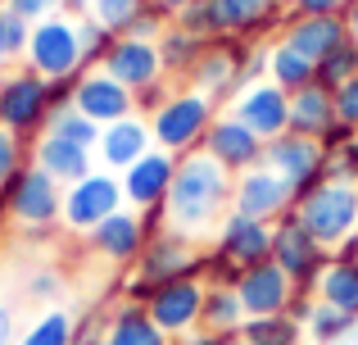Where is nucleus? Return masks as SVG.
Wrapping results in <instances>:
<instances>
[{
  "label": "nucleus",
  "instance_id": "2f4dec72",
  "mask_svg": "<svg viewBox=\"0 0 358 345\" xmlns=\"http://www.w3.org/2000/svg\"><path fill=\"white\" fill-rule=\"evenodd\" d=\"M241 323H245V304H241L236 286H209V291H204V323L200 328L231 332V337H236Z\"/></svg>",
  "mask_w": 358,
  "mask_h": 345
},
{
  "label": "nucleus",
  "instance_id": "4be33fe9",
  "mask_svg": "<svg viewBox=\"0 0 358 345\" xmlns=\"http://www.w3.org/2000/svg\"><path fill=\"white\" fill-rule=\"evenodd\" d=\"M236 295H241V304H245V318H263V314H286L290 295H295V282H290V277L268 259V264L245 268L241 282H236Z\"/></svg>",
  "mask_w": 358,
  "mask_h": 345
},
{
  "label": "nucleus",
  "instance_id": "c756f323",
  "mask_svg": "<svg viewBox=\"0 0 358 345\" xmlns=\"http://www.w3.org/2000/svg\"><path fill=\"white\" fill-rule=\"evenodd\" d=\"M236 337L245 345H308L304 328L290 314H263V318H245Z\"/></svg>",
  "mask_w": 358,
  "mask_h": 345
},
{
  "label": "nucleus",
  "instance_id": "a211bd4d",
  "mask_svg": "<svg viewBox=\"0 0 358 345\" xmlns=\"http://www.w3.org/2000/svg\"><path fill=\"white\" fill-rule=\"evenodd\" d=\"M100 69H105L114 82H122L131 96L168 78L164 59H159V41H141V36H118V41L109 45V55H105Z\"/></svg>",
  "mask_w": 358,
  "mask_h": 345
},
{
  "label": "nucleus",
  "instance_id": "20e7f679",
  "mask_svg": "<svg viewBox=\"0 0 358 345\" xmlns=\"http://www.w3.org/2000/svg\"><path fill=\"white\" fill-rule=\"evenodd\" d=\"M5 209H9V223L27 241H45L55 227H64V186L50 173H41L36 164H27L5 186Z\"/></svg>",
  "mask_w": 358,
  "mask_h": 345
},
{
  "label": "nucleus",
  "instance_id": "aec40b11",
  "mask_svg": "<svg viewBox=\"0 0 358 345\" xmlns=\"http://www.w3.org/2000/svg\"><path fill=\"white\" fill-rule=\"evenodd\" d=\"M73 105H78L91 123H100V127H109V123H118V118H131V114H136V96H131L122 82L109 78L105 69H87V73H82Z\"/></svg>",
  "mask_w": 358,
  "mask_h": 345
},
{
  "label": "nucleus",
  "instance_id": "7ed1b4c3",
  "mask_svg": "<svg viewBox=\"0 0 358 345\" xmlns=\"http://www.w3.org/2000/svg\"><path fill=\"white\" fill-rule=\"evenodd\" d=\"M218 114H222L218 100H209L195 87H177L173 96H168V105L150 118V136H155L159 150H168V155L182 160V155L204 150V136H209V127L218 123Z\"/></svg>",
  "mask_w": 358,
  "mask_h": 345
},
{
  "label": "nucleus",
  "instance_id": "c03bdc74",
  "mask_svg": "<svg viewBox=\"0 0 358 345\" xmlns=\"http://www.w3.org/2000/svg\"><path fill=\"white\" fill-rule=\"evenodd\" d=\"M105 318L109 314H82L78 323H73V345H105Z\"/></svg>",
  "mask_w": 358,
  "mask_h": 345
},
{
  "label": "nucleus",
  "instance_id": "3c124183",
  "mask_svg": "<svg viewBox=\"0 0 358 345\" xmlns=\"http://www.w3.org/2000/svg\"><path fill=\"white\" fill-rule=\"evenodd\" d=\"M313 309H317V295H313V291H295V295H290V304H286V314L299 323V328L313 318Z\"/></svg>",
  "mask_w": 358,
  "mask_h": 345
},
{
  "label": "nucleus",
  "instance_id": "864d4df0",
  "mask_svg": "<svg viewBox=\"0 0 358 345\" xmlns=\"http://www.w3.org/2000/svg\"><path fill=\"white\" fill-rule=\"evenodd\" d=\"M18 309L14 304H0V345H18Z\"/></svg>",
  "mask_w": 358,
  "mask_h": 345
},
{
  "label": "nucleus",
  "instance_id": "f257e3e1",
  "mask_svg": "<svg viewBox=\"0 0 358 345\" xmlns=\"http://www.w3.org/2000/svg\"><path fill=\"white\" fill-rule=\"evenodd\" d=\"M231 177L222 164H213L204 150L182 155L177 160V177L168 191V227L186 232L195 241H213V232L222 227V218L231 213Z\"/></svg>",
  "mask_w": 358,
  "mask_h": 345
},
{
  "label": "nucleus",
  "instance_id": "bf43d9fd",
  "mask_svg": "<svg viewBox=\"0 0 358 345\" xmlns=\"http://www.w3.org/2000/svg\"><path fill=\"white\" fill-rule=\"evenodd\" d=\"M9 64H14V59H9V55L0 50V78H5V73H9Z\"/></svg>",
  "mask_w": 358,
  "mask_h": 345
},
{
  "label": "nucleus",
  "instance_id": "052dcab7",
  "mask_svg": "<svg viewBox=\"0 0 358 345\" xmlns=\"http://www.w3.org/2000/svg\"><path fill=\"white\" fill-rule=\"evenodd\" d=\"M336 345H358V328L350 332V337H341V341H336Z\"/></svg>",
  "mask_w": 358,
  "mask_h": 345
},
{
  "label": "nucleus",
  "instance_id": "4d7b16f0",
  "mask_svg": "<svg viewBox=\"0 0 358 345\" xmlns=\"http://www.w3.org/2000/svg\"><path fill=\"white\" fill-rule=\"evenodd\" d=\"M331 259H341V264H358V232L350 241H341V246L331 250Z\"/></svg>",
  "mask_w": 358,
  "mask_h": 345
},
{
  "label": "nucleus",
  "instance_id": "6e6552de",
  "mask_svg": "<svg viewBox=\"0 0 358 345\" xmlns=\"http://www.w3.org/2000/svg\"><path fill=\"white\" fill-rule=\"evenodd\" d=\"M272 264L295 282V291H313L317 295V277L331 264V250L322 241H313V232L295 218V209L286 218L272 223Z\"/></svg>",
  "mask_w": 358,
  "mask_h": 345
},
{
  "label": "nucleus",
  "instance_id": "cd10ccee",
  "mask_svg": "<svg viewBox=\"0 0 358 345\" xmlns=\"http://www.w3.org/2000/svg\"><path fill=\"white\" fill-rule=\"evenodd\" d=\"M105 345H173V341L155 328V318L145 314V304L118 300L114 314L105 318Z\"/></svg>",
  "mask_w": 358,
  "mask_h": 345
},
{
  "label": "nucleus",
  "instance_id": "7c9ffc66",
  "mask_svg": "<svg viewBox=\"0 0 358 345\" xmlns=\"http://www.w3.org/2000/svg\"><path fill=\"white\" fill-rule=\"evenodd\" d=\"M268 78L277 82L281 91H290V96H295L299 87H308V82H313V64H308L304 55H295V50H290V45L277 36V41L268 45Z\"/></svg>",
  "mask_w": 358,
  "mask_h": 345
},
{
  "label": "nucleus",
  "instance_id": "c9c22d12",
  "mask_svg": "<svg viewBox=\"0 0 358 345\" xmlns=\"http://www.w3.org/2000/svg\"><path fill=\"white\" fill-rule=\"evenodd\" d=\"M354 328H358V318H350V314H341V309H331V304L317 300L313 318L304 323V337H308V345H336L341 337H350Z\"/></svg>",
  "mask_w": 358,
  "mask_h": 345
},
{
  "label": "nucleus",
  "instance_id": "13d9d810",
  "mask_svg": "<svg viewBox=\"0 0 358 345\" xmlns=\"http://www.w3.org/2000/svg\"><path fill=\"white\" fill-rule=\"evenodd\" d=\"M341 18H345V32H350V41H358V0H345Z\"/></svg>",
  "mask_w": 358,
  "mask_h": 345
},
{
  "label": "nucleus",
  "instance_id": "f03ea898",
  "mask_svg": "<svg viewBox=\"0 0 358 345\" xmlns=\"http://www.w3.org/2000/svg\"><path fill=\"white\" fill-rule=\"evenodd\" d=\"M173 23H182L186 32L204 36V41L236 36L245 45H263L286 32L290 14H286V0H200Z\"/></svg>",
  "mask_w": 358,
  "mask_h": 345
},
{
  "label": "nucleus",
  "instance_id": "5701e85b",
  "mask_svg": "<svg viewBox=\"0 0 358 345\" xmlns=\"http://www.w3.org/2000/svg\"><path fill=\"white\" fill-rule=\"evenodd\" d=\"M213 246H218L222 255H231L241 268L268 264V259H272V223L227 213V218H222V227L213 232Z\"/></svg>",
  "mask_w": 358,
  "mask_h": 345
},
{
  "label": "nucleus",
  "instance_id": "423d86ee",
  "mask_svg": "<svg viewBox=\"0 0 358 345\" xmlns=\"http://www.w3.org/2000/svg\"><path fill=\"white\" fill-rule=\"evenodd\" d=\"M295 218L313 232V241L336 250L358 232V186L345 177H327L322 186H313L308 195L295 200Z\"/></svg>",
  "mask_w": 358,
  "mask_h": 345
},
{
  "label": "nucleus",
  "instance_id": "1a4fd4ad",
  "mask_svg": "<svg viewBox=\"0 0 358 345\" xmlns=\"http://www.w3.org/2000/svg\"><path fill=\"white\" fill-rule=\"evenodd\" d=\"M263 164H268L272 173H281L290 182V191L308 195L313 186H322L327 177H336V160L322 150L317 141H308V136H295V132H281L272 136L268 146H263Z\"/></svg>",
  "mask_w": 358,
  "mask_h": 345
},
{
  "label": "nucleus",
  "instance_id": "f3484780",
  "mask_svg": "<svg viewBox=\"0 0 358 345\" xmlns=\"http://www.w3.org/2000/svg\"><path fill=\"white\" fill-rule=\"evenodd\" d=\"M263 146H268V141H263L259 132H250L231 109H222L218 123H213L209 136H204V155H209L213 164H222L231 177L259 169V164H263Z\"/></svg>",
  "mask_w": 358,
  "mask_h": 345
},
{
  "label": "nucleus",
  "instance_id": "72a5a7b5",
  "mask_svg": "<svg viewBox=\"0 0 358 345\" xmlns=\"http://www.w3.org/2000/svg\"><path fill=\"white\" fill-rule=\"evenodd\" d=\"M350 78H358V41H341L327 59L313 64V82H317V87H327V91L345 87Z\"/></svg>",
  "mask_w": 358,
  "mask_h": 345
},
{
  "label": "nucleus",
  "instance_id": "ddd939ff",
  "mask_svg": "<svg viewBox=\"0 0 358 345\" xmlns=\"http://www.w3.org/2000/svg\"><path fill=\"white\" fill-rule=\"evenodd\" d=\"M200 250H204V241L186 237V232H177V227H164V232H155V237L145 241L141 259L131 264V277H141V282H150V286L177 282V277H195Z\"/></svg>",
  "mask_w": 358,
  "mask_h": 345
},
{
  "label": "nucleus",
  "instance_id": "680f3d73",
  "mask_svg": "<svg viewBox=\"0 0 358 345\" xmlns=\"http://www.w3.org/2000/svg\"><path fill=\"white\" fill-rule=\"evenodd\" d=\"M236 345H245V341H241V337H236Z\"/></svg>",
  "mask_w": 358,
  "mask_h": 345
},
{
  "label": "nucleus",
  "instance_id": "bb28decb",
  "mask_svg": "<svg viewBox=\"0 0 358 345\" xmlns=\"http://www.w3.org/2000/svg\"><path fill=\"white\" fill-rule=\"evenodd\" d=\"M204 50H209V41L204 36H195V32H186L182 23H168L164 27V36H159V59H164V73H168V82H191V73H195V64L204 59Z\"/></svg>",
  "mask_w": 358,
  "mask_h": 345
},
{
  "label": "nucleus",
  "instance_id": "6e6d98bb",
  "mask_svg": "<svg viewBox=\"0 0 358 345\" xmlns=\"http://www.w3.org/2000/svg\"><path fill=\"white\" fill-rule=\"evenodd\" d=\"M145 5H150V9H159V14H164L168 23H173V18H182L186 9H191V5H200V0H145Z\"/></svg>",
  "mask_w": 358,
  "mask_h": 345
},
{
  "label": "nucleus",
  "instance_id": "79ce46f5",
  "mask_svg": "<svg viewBox=\"0 0 358 345\" xmlns=\"http://www.w3.org/2000/svg\"><path fill=\"white\" fill-rule=\"evenodd\" d=\"M64 295V277H59V268H36L32 277H27V300H36V304H50V300H59Z\"/></svg>",
  "mask_w": 358,
  "mask_h": 345
},
{
  "label": "nucleus",
  "instance_id": "37998d69",
  "mask_svg": "<svg viewBox=\"0 0 358 345\" xmlns=\"http://www.w3.org/2000/svg\"><path fill=\"white\" fill-rule=\"evenodd\" d=\"M14 14H23L27 23H41V18H55L69 9V0H5Z\"/></svg>",
  "mask_w": 358,
  "mask_h": 345
},
{
  "label": "nucleus",
  "instance_id": "5fc2aeb1",
  "mask_svg": "<svg viewBox=\"0 0 358 345\" xmlns=\"http://www.w3.org/2000/svg\"><path fill=\"white\" fill-rule=\"evenodd\" d=\"M173 345H236V337H231V332H209V328H200V332H191L186 341H173Z\"/></svg>",
  "mask_w": 358,
  "mask_h": 345
},
{
  "label": "nucleus",
  "instance_id": "a878e982",
  "mask_svg": "<svg viewBox=\"0 0 358 345\" xmlns=\"http://www.w3.org/2000/svg\"><path fill=\"white\" fill-rule=\"evenodd\" d=\"M336 123H341V118H336V91L308 82V87H299L295 96H290V132L295 136L322 141Z\"/></svg>",
  "mask_w": 358,
  "mask_h": 345
},
{
  "label": "nucleus",
  "instance_id": "412c9836",
  "mask_svg": "<svg viewBox=\"0 0 358 345\" xmlns=\"http://www.w3.org/2000/svg\"><path fill=\"white\" fill-rule=\"evenodd\" d=\"M155 150V136H150V118L131 114L118 118V123L100 127V141H96V164L105 173H127L141 155Z\"/></svg>",
  "mask_w": 358,
  "mask_h": 345
},
{
  "label": "nucleus",
  "instance_id": "ea45409f",
  "mask_svg": "<svg viewBox=\"0 0 358 345\" xmlns=\"http://www.w3.org/2000/svg\"><path fill=\"white\" fill-rule=\"evenodd\" d=\"M27 164H32V146H27L23 136H14V132L0 127V191H5V186L27 169Z\"/></svg>",
  "mask_w": 358,
  "mask_h": 345
},
{
  "label": "nucleus",
  "instance_id": "4468645a",
  "mask_svg": "<svg viewBox=\"0 0 358 345\" xmlns=\"http://www.w3.org/2000/svg\"><path fill=\"white\" fill-rule=\"evenodd\" d=\"M290 209H295V191H290V182L281 173H272L268 164H259V169L241 173L236 182H231V213H241V218L277 223V218H286Z\"/></svg>",
  "mask_w": 358,
  "mask_h": 345
},
{
  "label": "nucleus",
  "instance_id": "a18cd8bd",
  "mask_svg": "<svg viewBox=\"0 0 358 345\" xmlns=\"http://www.w3.org/2000/svg\"><path fill=\"white\" fill-rule=\"evenodd\" d=\"M173 91H177V87H173L168 78L155 82V87H145V91H136V114H141V118H155L159 109L168 105V96H173Z\"/></svg>",
  "mask_w": 358,
  "mask_h": 345
},
{
  "label": "nucleus",
  "instance_id": "c85d7f7f",
  "mask_svg": "<svg viewBox=\"0 0 358 345\" xmlns=\"http://www.w3.org/2000/svg\"><path fill=\"white\" fill-rule=\"evenodd\" d=\"M317 300L331 304V309H341V314H350V318H358V264L331 259L327 273L317 277Z\"/></svg>",
  "mask_w": 358,
  "mask_h": 345
},
{
  "label": "nucleus",
  "instance_id": "4c0bfd02",
  "mask_svg": "<svg viewBox=\"0 0 358 345\" xmlns=\"http://www.w3.org/2000/svg\"><path fill=\"white\" fill-rule=\"evenodd\" d=\"M241 273H245V268L236 264V259L222 255L213 241H204V250H200V268H195V277H200L204 286H236V282H241Z\"/></svg>",
  "mask_w": 358,
  "mask_h": 345
},
{
  "label": "nucleus",
  "instance_id": "39448f33",
  "mask_svg": "<svg viewBox=\"0 0 358 345\" xmlns=\"http://www.w3.org/2000/svg\"><path fill=\"white\" fill-rule=\"evenodd\" d=\"M55 100H50V82L41 73H32L27 64L9 69L0 78V127L14 136H23L27 146L41 141L45 127H50Z\"/></svg>",
  "mask_w": 358,
  "mask_h": 345
},
{
  "label": "nucleus",
  "instance_id": "dca6fc26",
  "mask_svg": "<svg viewBox=\"0 0 358 345\" xmlns=\"http://www.w3.org/2000/svg\"><path fill=\"white\" fill-rule=\"evenodd\" d=\"M227 109L241 118L245 127H250V132H259L263 141H272V136L290 132V91H281L272 78L241 87L236 96H231Z\"/></svg>",
  "mask_w": 358,
  "mask_h": 345
},
{
  "label": "nucleus",
  "instance_id": "9d476101",
  "mask_svg": "<svg viewBox=\"0 0 358 345\" xmlns=\"http://www.w3.org/2000/svg\"><path fill=\"white\" fill-rule=\"evenodd\" d=\"M204 291H209V286H204L200 277L159 282V286H150L145 314L155 318V328L164 332L168 341H186L191 332H200V323H204Z\"/></svg>",
  "mask_w": 358,
  "mask_h": 345
},
{
  "label": "nucleus",
  "instance_id": "2eb2a0df",
  "mask_svg": "<svg viewBox=\"0 0 358 345\" xmlns=\"http://www.w3.org/2000/svg\"><path fill=\"white\" fill-rule=\"evenodd\" d=\"M145 241H150V232H145V223H141V209H127V204H122L118 213H109L100 227H91L87 237H82V246L109 268H131L141 259V250H145Z\"/></svg>",
  "mask_w": 358,
  "mask_h": 345
},
{
  "label": "nucleus",
  "instance_id": "6ab92c4d",
  "mask_svg": "<svg viewBox=\"0 0 358 345\" xmlns=\"http://www.w3.org/2000/svg\"><path fill=\"white\" fill-rule=\"evenodd\" d=\"M173 177H177V155L159 150V146L150 155H141L127 173H118L127 209H155V204H164L168 191H173Z\"/></svg>",
  "mask_w": 358,
  "mask_h": 345
},
{
  "label": "nucleus",
  "instance_id": "58836bf2",
  "mask_svg": "<svg viewBox=\"0 0 358 345\" xmlns=\"http://www.w3.org/2000/svg\"><path fill=\"white\" fill-rule=\"evenodd\" d=\"M118 36L109 27H100L96 18H78V50H82V69H100Z\"/></svg>",
  "mask_w": 358,
  "mask_h": 345
},
{
  "label": "nucleus",
  "instance_id": "473e14b6",
  "mask_svg": "<svg viewBox=\"0 0 358 345\" xmlns=\"http://www.w3.org/2000/svg\"><path fill=\"white\" fill-rule=\"evenodd\" d=\"M73 323H78V314L50 304V309H41L18 332V345H73Z\"/></svg>",
  "mask_w": 358,
  "mask_h": 345
},
{
  "label": "nucleus",
  "instance_id": "e2e57ef3",
  "mask_svg": "<svg viewBox=\"0 0 358 345\" xmlns=\"http://www.w3.org/2000/svg\"><path fill=\"white\" fill-rule=\"evenodd\" d=\"M0 5H5V0H0Z\"/></svg>",
  "mask_w": 358,
  "mask_h": 345
},
{
  "label": "nucleus",
  "instance_id": "b1692460",
  "mask_svg": "<svg viewBox=\"0 0 358 345\" xmlns=\"http://www.w3.org/2000/svg\"><path fill=\"white\" fill-rule=\"evenodd\" d=\"M32 164L41 173H50L59 186H73L87 173L100 169L96 150H87V146H78V141H64V136H50V132H45L41 141H32Z\"/></svg>",
  "mask_w": 358,
  "mask_h": 345
},
{
  "label": "nucleus",
  "instance_id": "8fccbe9b",
  "mask_svg": "<svg viewBox=\"0 0 358 345\" xmlns=\"http://www.w3.org/2000/svg\"><path fill=\"white\" fill-rule=\"evenodd\" d=\"M336 177H345V182L358 186V132L350 136V146L336 155Z\"/></svg>",
  "mask_w": 358,
  "mask_h": 345
},
{
  "label": "nucleus",
  "instance_id": "603ef678",
  "mask_svg": "<svg viewBox=\"0 0 358 345\" xmlns=\"http://www.w3.org/2000/svg\"><path fill=\"white\" fill-rule=\"evenodd\" d=\"M350 136H354V127H350V123H336V127H331V132H327V136H322L317 146H322V150H327V155L336 160V155H341L345 146H350Z\"/></svg>",
  "mask_w": 358,
  "mask_h": 345
},
{
  "label": "nucleus",
  "instance_id": "f8f14e48",
  "mask_svg": "<svg viewBox=\"0 0 358 345\" xmlns=\"http://www.w3.org/2000/svg\"><path fill=\"white\" fill-rule=\"evenodd\" d=\"M122 204L127 200H122L118 173L96 169V173L82 177V182L64 186V227H69L73 237H87L91 227H100V223H105L109 213H118Z\"/></svg>",
  "mask_w": 358,
  "mask_h": 345
},
{
  "label": "nucleus",
  "instance_id": "0eeeda50",
  "mask_svg": "<svg viewBox=\"0 0 358 345\" xmlns=\"http://www.w3.org/2000/svg\"><path fill=\"white\" fill-rule=\"evenodd\" d=\"M23 64L32 73H41L45 82H64V78H82V50H78V18L55 14L32 23V36H27Z\"/></svg>",
  "mask_w": 358,
  "mask_h": 345
},
{
  "label": "nucleus",
  "instance_id": "de8ad7c7",
  "mask_svg": "<svg viewBox=\"0 0 358 345\" xmlns=\"http://www.w3.org/2000/svg\"><path fill=\"white\" fill-rule=\"evenodd\" d=\"M345 0H286L290 18H317V14H341Z\"/></svg>",
  "mask_w": 358,
  "mask_h": 345
},
{
  "label": "nucleus",
  "instance_id": "a19ab883",
  "mask_svg": "<svg viewBox=\"0 0 358 345\" xmlns=\"http://www.w3.org/2000/svg\"><path fill=\"white\" fill-rule=\"evenodd\" d=\"M27 36H32V23H27L23 14H14L9 5H0V50H5L9 59H23Z\"/></svg>",
  "mask_w": 358,
  "mask_h": 345
},
{
  "label": "nucleus",
  "instance_id": "49530a36",
  "mask_svg": "<svg viewBox=\"0 0 358 345\" xmlns=\"http://www.w3.org/2000/svg\"><path fill=\"white\" fill-rule=\"evenodd\" d=\"M336 118L358 132V78H350L345 87H336Z\"/></svg>",
  "mask_w": 358,
  "mask_h": 345
},
{
  "label": "nucleus",
  "instance_id": "9b49d317",
  "mask_svg": "<svg viewBox=\"0 0 358 345\" xmlns=\"http://www.w3.org/2000/svg\"><path fill=\"white\" fill-rule=\"evenodd\" d=\"M254 50H259V45H245L236 36H218V41H209V50H204V59L195 64V73H191L186 87L204 91V96L218 100V105H231V96L250 82L245 69H250Z\"/></svg>",
  "mask_w": 358,
  "mask_h": 345
},
{
  "label": "nucleus",
  "instance_id": "e433bc0d",
  "mask_svg": "<svg viewBox=\"0 0 358 345\" xmlns=\"http://www.w3.org/2000/svg\"><path fill=\"white\" fill-rule=\"evenodd\" d=\"M45 132H50V136H64V141H78V146H87V150H96V141H100V123H91L78 105L55 109Z\"/></svg>",
  "mask_w": 358,
  "mask_h": 345
},
{
  "label": "nucleus",
  "instance_id": "09e8293b",
  "mask_svg": "<svg viewBox=\"0 0 358 345\" xmlns=\"http://www.w3.org/2000/svg\"><path fill=\"white\" fill-rule=\"evenodd\" d=\"M164 27H168V18L159 14V9H145V14L131 23V32H127V36H141V41H159V36H164Z\"/></svg>",
  "mask_w": 358,
  "mask_h": 345
},
{
  "label": "nucleus",
  "instance_id": "393cba45",
  "mask_svg": "<svg viewBox=\"0 0 358 345\" xmlns=\"http://www.w3.org/2000/svg\"><path fill=\"white\" fill-rule=\"evenodd\" d=\"M281 41H286L295 55H304L308 64H317V59H327L341 41H350V32H345L341 14H317V18H290L286 32H281Z\"/></svg>",
  "mask_w": 358,
  "mask_h": 345
},
{
  "label": "nucleus",
  "instance_id": "f704fd0d",
  "mask_svg": "<svg viewBox=\"0 0 358 345\" xmlns=\"http://www.w3.org/2000/svg\"><path fill=\"white\" fill-rule=\"evenodd\" d=\"M145 0H87V18H96L100 27H109L114 36H127L131 23L145 14Z\"/></svg>",
  "mask_w": 358,
  "mask_h": 345
}]
</instances>
